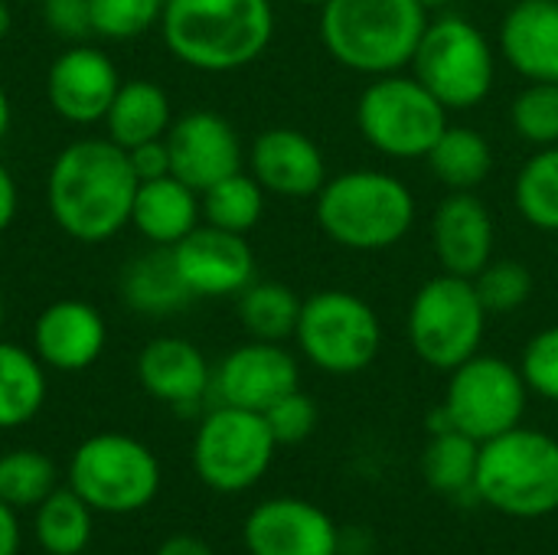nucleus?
<instances>
[{
    "label": "nucleus",
    "instance_id": "9d476101",
    "mask_svg": "<svg viewBox=\"0 0 558 555\" xmlns=\"http://www.w3.org/2000/svg\"><path fill=\"white\" fill-rule=\"evenodd\" d=\"M69 487L98 514H134L157 497L160 461L144 442L121 432H101L75 448Z\"/></svg>",
    "mask_w": 558,
    "mask_h": 555
},
{
    "label": "nucleus",
    "instance_id": "f3484780",
    "mask_svg": "<svg viewBox=\"0 0 558 555\" xmlns=\"http://www.w3.org/2000/svg\"><path fill=\"white\" fill-rule=\"evenodd\" d=\"M177 268L193 298H239L255 281V252L245 236L199 222L173 245Z\"/></svg>",
    "mask_w": 558,
    "mask_h": 555
},
{
    "label": "nucleus",
    "instance_id": "f03ea898",
    "mask_svg": "<svg viewBox=\"0 0 558 555\" xmlns=\"http://www.w3.org/2000/svg\"><path fill=\"white\" fill-rule=\"evenodd\" d=\"M160 36L196 72H235L268 49L275 10L271 0H163Z\"/></svg>",
    "mask_w": 558,
    "mask_h": 555
},
{
    "label": "nucleus",
    "instance_id": "a19ab883",
    "mask_svg": "<svg viewBox=\"0 0 558 555\" xmlns=\"http://www.w3.org/2000/svg\"><path fill=\"white\" fill-rule=\"evenodd\" d=\"M16 203H20V193H16V180L13 173L0 164V236L10 229V222L16 219Z\"/></svg>",
    "mask_w": 558,
    "mask_h": 555
},
{
    "label": "nucleus",
    "instance_id": "6ab92c4d",
    "mask_svg": "<svg viewBox=\"0 0 558 555\" xmlns=\"http://www.w3.org/2000/svg\"><path fill=\"white\" fill-rule=\"evenodd\" d=\"M108 327L95 304L78 298L52 301L36 314L33 324V353L46 370L82 373L105 353Z\"/></svg>",
    "mask_w": 558,
    "mask_h": 555
},
{
    "label": "nucleus",
    "instance_id": "39448f33",
    "mask_svg": "<svg viewBox=\"0 0 558 555\" xmlns=\"http://www.w3.org/2000/svg\"><path fill=\"white\" fill-rule=\"evenodd\" d=\"M474 497L513 520H543L558 510V438L517 425L481 445Z\"/></svg>",
    "mask_w": 558,
    "mask_h": 555
},
{
    "label": "nucleus",
    "instance_id": "393cba45",
    "mask_svg": "<svg viewBox=\"0 0 558 555\" xmlns=\"http://www.w3.org/2000/svg\"><path fill=\"white\" fill-rule=\"evenodd\" d=\"M173 124V111H170V98L167 92L150 82V79H131L121 82L108 114H105V131L108 137L131 150L144 141H157L167 137Z\"/></svg>",
    "mask_w": 558,
    "mask_h": 555
},
{
    "label": "nucleus",
    "instance_id": "09e8293b",
    "mask_svg": "<svg viewBox=\"0 0 558 555\" xmlns=\"http://www.w3.org/2000/svg\"><path fill=\"white\" fill-rule=\"evenodd\" d=\"M0 327H3V291H0Z\"/></svg>",
    "mask_w": 558,
    "mask_h": 555
},
{
    "label": "nucleus",
    "instance_id": "cd10ccee",
    "mask_svg": "<svg viewBox=\"0 0 558 555\" xmlns=\"http://www.w3.org/2000/svg\"><path fill=\"white\" fill-rule=\"evenodd\" d=\"M481 442L458 429L435 432L422 451V478L441 497H464L474 494Z\"/></svg>",
    "mask_w": 558,
    "mask_h": 555
},
{
    "label": "nucleus",
    "instance_id": "4be33fe9",
    "mask_svg": "<svg viewBox=\"0 0 558 555\" xmlns=\"http://www.w3.org/2000/svg\"><path fill=\"white\" fill-rule=\"evenodd\" d=\"M500 56L526 82H558V0H517L500 23Z\"/></svg>",
    "mask_w": 558,
    "mask_h": 555
},
{
    "label": "nucleus",
    "instance_id": "72a5a7b5",
    "mask_svg": "<svg viewBox=\"0 0 558 555\" xmlns=\"http://www.w3.org/2000/svg\"><path fill=\"white\" fill-rule=\"evenodd\" d=\"M510 124L533 147L558 144V82H530L510 105Z\"/></svg>",
    "mask_w": 558,
    "mask_h": 555
},
{
    "label": "nucleus",
    "instance_id": "7ed1b4c3",
    "mask_svg": "<svg viewBox=\"0 0 558 555\" xmlns=\"http://www.w3.org/2000/svg\"><path fill=\"white\" fill-rule=\"evenodd\" d=\"M428 10L418 0H327L320 43L350 72L389 75L412 65Z\"/></svg>",
    "mask_w": 558,
    "mask_h": 555
},
{
    "label": "nucleus",
    "instance_id": "1a4fd4ad",
    "mask_svg": "<svg viewBox=\"0 0 558 555\" xmlns=\"http://www.w3.org/2000/svg\"><path fill=\"white\" fill-rule=\"evenodd\" d=\"M487 317L490 314L484 311L474 281L441 272L412 298L409 343L425 366L451 373L481 353Z\"/></svg>",
    "mask_w": 558,
    "mask_h": 555
},
{
    "label": "nucleus",
    "instance_id": "423d86ee",
    "mask_svg": "<svg viewBox=\"0 0 558 555\" xmlns=\"http://www.w3.org/2000/svg\"><path fill=\"white\" fill-rule=\"evenodd\" d=\"M412 75L448 111H468L494 92L497 52L468 16L445 13L428 20L412 56Z\"/></svg>",
    "mask_w": 558,
    "mask_h": 555
},
{
    "label": "nucleus",
    "instance_id": "ea45409f",
    "mask_svg": "<svg viewBox=\"0 0 558 555\" xmlns=\"http://www.w3.org/2000/svg\"><path fill=\"white\" fill-rule=\"evenodd\" d=\"M128 160H131V170H134L137 183L157 180V177H167L170 173V150H167V141L163 137L144 141L137 147H131L128 150Z\"/></svg>",
    "mask_w": 558,
    "mask_h": 555
},
{
    "label": "nucleus",
    "instance_id": "2eb2a0df",
    "mask_svg": "<svg viewBox=\"0 0 558 555\" xmlns=\"http://www.w3.org/2000/svg\"><path fill=\"white\" fill-rule=\"evenodd\" d=\"M294 389H301V370L294 353L268 340L235 347L213 373V393L219 406H235L248 412H265Z\"/></svg>",
    "mask_w": 558,
    "mask_h": 555
},
{
    "label": "nucleus",
    "instance_id": "aec40b11",
    "mask_svg": "<svg viewBox=\"0 0 558 555\" xmlns=\"http://www.w3.org/2000/svg\"><path fill=\"white\" fill-rule=\"evenodd\" d=\"M497 226L477 193H448L432 216V245L441 272L477 278L494 258Z\"/></svg>",
    "mask_w": 558,
    "mask_h": 555
},
{
    "label": "nucleus",
    "instance_id": "7c9ffc66",
    "mask_svg": "<svg viewBox=\"0 0 558 555\" xmlns=\"http://www.w3.org/2000/svg\"><path fill=\"white\" fill-rule=\"evenodd\" d=\"M265 196L268 193L262 190V183L252 173L235 170L226 180H219V183H213L209 190L199 193L203 222H209L216 229H226V232L248 236L262 222Z\"/></svg>",
    "mask_w": 558,
    "mask_h": 555
},
{
    "label": "nucleus",
    "instance_id": "0eeeda50",
    "mask_svg": "<svg viewBox=\"0 0 558 555\" xmlns=\"http://www.w3.org/2000/svg\"><path fill=\"white\" fill-rule=\"evenodd\" d=\"M294 340L311 366L330 376L369 370L383 350V321L376 307L343 288H324L304 298Z\"/></svg>",
    "mask_w": 558,
    "mask_h": 555
},
{
    "label": "nucleus",
    "instance_id": "473e14b6",
    "mask_svg": "<svg viewBox=\"0 0 558 555\" xmlns=\"http://www.w3.org/2000/svg\"><path fill=\"white\" fill-rule=\"evenodd\" d=\"M56 491V464L36 448L0 455V500L13 510L39 507Z\"/></svg>",
    "mask_w": 558,
    "mask_h": 555
},
{
    "label": "nucleus",
    "instance_id": "a878e982",
    "mask_svg": "<svg viewBox=\"0 0 558 555\" xmlns=\"http://www.w3.org/2000/svg\"><path fill=\"white\" fill-rule=\"evenodd\" d=\"M425 160L448 193H474L494 170V147L481 131L448 124Z\"/></svg>",
    "mask_w": 558,
    "mask_h": 555
},
{
    "label": "nucleus",
    "instance_id": "a18cd8bd",
    "mask_svg": "<svg viewBox=\"0 0 558 555\" xmlns=\"http://www.w3.org/2000/svg\"><path fill=\"white\" fill-rule=\"evenodd\" d=\"M13 29V13H10V3L0 0V39Z\"/></svg>",
    "mask_w": 558,
    "mask_h": 555
},
{
    "label": "nucleus",
    "instance_id": "dca6fc26",
    "mask_svg": "<svg viewBox=\"0 0 558 555\" xmlns=\"http://www.w3.org/2000/svg\"><path fill=\"white\" fill-rule=\"evenodd\" d=\"M121 88L118 65L95 46L72 43L62 49L46 72L49 108L69 124H98L105 121L114 95Z\"/></svg>",
    "mask_w": 558,
    "mask_h": 555
},
{
    "label": "nucleus",
    "instance_id": "4468645a",
    "mask_svg": "<svg viewBox=\"0 0 558 555\" xmlns=\"http://www.w3.org/2000/svg\"><path fill=\"white\" fill-rule=\"evenodd\" d=\"M170 150V173L180 177L196 193L209 190L213 183L226 180L229 173L242 170V141L229 118L196 108L173 118L167 131Z\"/></svg>",
    "mask_w": 558,
    "mask_h": 555
},
{
    "label": "nucleus",
    "instance_id": "79ce46f5",
    "mask_svg": "<svg viewBox=\"0 0 558 555\" xmlns=\"http://www.w3.org/2000/svg\"><path fill=\"white\" fill-rule=\"evenodd\" d=\"M20 553V520L10 504L0 500V555Z\"/></svg>",
    "mask_w": 558,
    "mask_h": 555
},
{
    "label": "nucleus",
    "instance_id": "a211bd4d",
    "mask_svg": "<svg viewBox=\"0 0 558 555\" xmlns=\"http://www.w3.org/2000/svg\"><path fill=\"white\" fill-rule=\"evenodd\" d=\"M248 173L281 200H314L327 183V160L317 141L298 128H268L248 150Z\"/></svg>",
    "mask_w": 558,
    "mask_h": 555
},
{
    "label": "nucleus",
    "instance_id": "412c9836",
    "mask_svg": "<svg viewBox=\"0 0 558 555\" xmlns=\"http://www.w3.org/2000/svg\"><path fill=\"white\" fill-rule=\"evenodd\" d=\"M137 383L157 402L193 409L213 389V370L203 350L183 337H154L137 357Z\"/></svg>",
    "mask_w": 558,
    "mask_h": 555
},
{
    "label": "nucleus",
    "instance_id": "e433bc0d",
    "mask_svg": "<svg viewBox=\"0 0 558 555\" xmlns=\"http://www.w3.org/2000/svg\"><path fill=\"white\" fill-rule=\"evenodd\" d=\"M262 415H265L268 432H271V438L278 442V448H281V445H301V442H307V438L314 435L317 422H320L317 402H314L307 393H301V389L281 396V399H278L275 406H268Z\"/></svg>",
    "mask_w": 558,
    "mask_h": 555
},
{
    "label": "nucleus",
    "instance_id": "6e6552de",
    "mask_svg": "<svg viewBox=\"0 0 558 555\" xmlns=\"http://www.w3.org/2000/svg\"><path fill=\"white\" fill-rule=\"evenodd\" d=\"M448 108L405 72L376 75L356 101L363 141L396 160H425L441 131L451 124Z\"/></svg>",
    "mask_w": 558,
    "mask_h": 555
},
{
    "label": "nucleus",
    "instance_id": "ddd939ff",
    "mask_svg": "<svg viewBox=\"0 0 558 555\" xmlns=\"http://www.w3.org/2000/svg\"><path fill=\"white\" fill-rule=\"evenodd\" d=\"M248 555H340V530L327 510L301 497L262 500L242 527Z\"/></svg>",
    "mask_w": 558,
    "mask_h": 555
},
{
    "label": "nucleus",
    "instance_id": "3c124183",
    "mask_svg": "<svg viewBox=\"0 0 558 555\" xmlns=\"http://www.w3.org/2000/svg\"><path fill=\"white\" fill-rule=\"evenodd\" d=\"M507 3H517V0H507Z\"/></svg>",
    "mask_w": 558,
    "mask_h": 555
},
{
    "label": "nucleus",
    "instance_id": "9b49d317",
    "mask_svg": "<svg viewBox=\"0 0 558 555\" xmlns=\"http://www.w3.org/2000/svg\"><path fill=\"white\" fill-rule=\"evenodd\" d=\"M275 451L278 442L262 412L216 406L196 429L193 468L209 491L242 494L268 474Z\"/></svg>",
    "mask_w": 558,
    "mask_h": 555
},
{
    "label": "nucleus",
    "instance_id": "bb28decb",
    "mask_svg": "<svg viewBox=\"0 0 558 555\" xmlns=\"http://www.w3.org/2000/svg\"><path fill=\"white\" fill-rule=\"evenodd\" d=\"M46 402V366L33 350L0 340V429H20Z\"/></svg>",
    "mask_w": 558,
    "mask_h": 555
},
{
    "label": "nucleus",
    "instance_id": "c85d7f7f",
    "mask_svg": "<svg viewBox=\"0 0 558 555\" xmlns=\"http://www.w3.org/2000/svg\"><path fill=\"white\" fill-rule=\"evenodd\" d=\"M92 507L72 491L56 487L39 507L33 520V536L39 550L49 555H82L92 543Z\"/></svg>",
    "mask_w": 558,
    "mask_h": 555
},
{
    "label": "nucleus",
    "instance_id": "f704fd0d",
    "mask_svg": "<svg viewBox=\"0 0 558 555\" xmlns=\"http://www.w3.org/2000/svg\"><path fill=\"white\" fill-rule=\"evenodd\" d=\"M471 281L487 314H513L533 298V275L517 258H490Z\"/></svg>",
    "mask_w": 558,
    "mask_h": 555
},
{
    "label": "nucleus",
    "instance_id": "5701e85b",
    "mask_svg": "<svg viewBox=\"0 0 558 555\" xmlns=\"http://www.w3.org/2000/svg\"><path fill=\"white\" fill-rule=\"evenodd\" d=\"M203 219V203L193 186H186L180 177L167 173L157 180L137 183L134 206H131V226L150 242L173 249L180 239H186Z\"/></svg>",
    "mask_w": 558,
    "mask_h": 555
},
{
    "label": "nucleus",
    "instance_id": "49530a36",
    "mask_svg": "<svg viewBox=\"0 0 558 555\" xmlns=\"http://www.w3.org/2000/svg\"><path fill=\"white\" fill-rule=\"evenodd\" d=\"M418 3L432 13V10H445V7H448V3H454V0H418Z\"/></svg>",
    "mask_w": 558,
    "mask_h": 555
},
{
    "label": "nucleus",
    "instance_id": "f257e3e1",
    "mask_svg": "<svg viewBox=\"0 0 558 555\" xmlns=\"http://www.w3.org/2000/svg\"><path fill=\"white\" fill-rule=\"evenodd\" d=\"M137 177L128 150L111 137H78L65 144L46 177L52 222L82 245L114 239L131 226Z\"/></svg>",
    "mask_w": 558,
    "mask_h": 555
},
{
    "label": "nucleus",
    "instance_id": "58836bf2",
    "mask_svg": "<svg viewBox=\"0 0 558 555\" xmlns=\"http://www.w3.org/2000/svg\"><path fill=\"white\" fill-rule=\"evenodd\" d=\"M43 20L46 26L69 43H82L92 36V3L88 0H43Z\"/></svg>",
    "mask_w": 558,
    "mask_h": 555
},
{
    "label": "nucleus",
    "instance_id": "c9c22d12",
    "mask_svg": "<svg viewBox=\"0 0 558 555\" xmlns=\"http://www.w3.org/2000/svg\"><path fill=\"white\" fill-rule=\"evenodd\" d=\"M92 3V36L101 39H137L160 26L163 0H88Z\"/></svg>",
    "mask_w": 558,
    "mask_h": 555
},
{
    "label": "nucleus",
    "instance_id": "c756f323",
    "mask_svg": "<svg viewBox=\"0 0 558 555\" xmlns=\"http://www.w3.org/2000/svg\"><path fill=\"white\" fill-rule=\"evenodd\" d=\"M301 298L284 281H252L239 294V324L252 340L284 343L298 330Z\"/></svg>",
    "mask_w": 558,
    "mask_h": 555
},
{
    "label": "nucleus",
    "instance_id": "de8ad7c7",
    "mask_svg": "<svg viewBox=\"0 0 558 555\" xmlns=\"http://www.w3.org/2000/svg\"><path fill=\"white\" fill-rule=\"evenodd\" d=\"M298 3H311V7H324L327 0H298Z\"/></svg>",
    "mask_w": 558,
    "mask_h": 555
},
{
    "label": "nucleus",
    "instance_id": "b1692460",
    "mask_svg": "<svg viewBox=\"0 0 558 555\" xmlns=\"http://www.w3.org/2000/svg\"><path fill=\"white\" fill-rule=\"evenodd\" d=\"M121 301L144 317H167L183 311L193 301V291L186 288L173 249L154 245L150 252L137 255L131 265H124L118 278Z\"/></svg>",
    "mask_w": 558,
    "mask_h": 555
},
{
    "label": "nucleus",
    "instance_id": "2f4dec72",
    "mask_svg": "<svg viewBox=\"0 0 558 555\" xmlns=\"http://www.w3.org/2000/svg\"><path fill=\"white\" fill-rule=\"evenodd\" d=\"M513 203L523 222L543 232H558V144L539 147L517 173Z\"/></svg>",
    "mask_w": 558,
    "mask_h": 555
},
{
    "label": "nucleus",
    "instance_id": "c03bdc74",
    "mask_svg": "<svg viewBox=\"0 0 558 555\" xmlns=\"http://www.w3.org/2000/svg\"><path fill=\"white\" fill-rule=\"evenodd\" d=\"M10 121H13V111H10V95H7V88L0 85V141L7 137V131H10Z\"/></svg>",
    "mask_w": 558,
    "mask_h": 555
},
{
    "label": "nucleus",
    "instance_id": "f8f14e48",
    "mask_svg": "<svg viewBox=\"0 0 558 555\" xmlns=\"http://www.w3.org/2000/svg\"><path fill=\"white\" fill-rule=\"evenodd\" d=\"M445 389V415L451 429L471 435L474 442H490L517 425H523L530 386L520 366L507 363L494 353H477L458 370L448 373Z\"/></svg>",
    "mask_w": 558,
    "mask_h": 555
},
{
    "label": "nucleus",
    "instance_id": "8fccbe9b",
    "mask_svg": "<svg viewBox=\"0 0 558 555\" xmlns=\"http://www.w3.org/2000/svg\"><path fill=\"white\" fill-rule=\"evenodd\" d=\"M26 3H43V0H26Z\"/></svg>",
    "mask_w": 558,
    "mask_h": 555
},
{
    "label": "nucleus",
    "instance_id": "20e7f679",
    "mask_svg": "<svg viewBox=\"0 0 558 555\" xmlns=\"http://www.w3.org/2000/svg\"><path fill=\"white\" fill-rule=\"evenodd\" d=\"M415 196L389 170H347L327 177L314 196L324 236L350 252H386L415 226Z\"/></svg>",
    "mask_w": 558,
    "mask_h": 555
},
{
    "label": "nucleus",
    "instance_id": "4c0bfd02",
    "mask_svg": "<svg viewBox=\"0 0 558 555\" xmlns=\"http://www.w3.org/2000/svg\"><path fill=\"white\" fill-rule=\"evenodd\" d=\"M520 373L533 396L558 402V324L530 337L520 360Z\"/></svg>",
    "mask_w": 558,
    "mask_h": 555
},
{
    "label": "nucleus",
    "instance_id": "37998d69",
    "mask_svg": "<svg viewBox=\"0 0 558 555\" xmlns=\"http://www.w3.org/2000/svg\"><path fill=\"white\" fill-rule=\"evenodd\" d=\"M154 555H216L199 536H190V533H177L170 540L160 543V550Z\"/></svg>",
    "mask_w": 558,
    "mask_h": 555
}]
</instances>
